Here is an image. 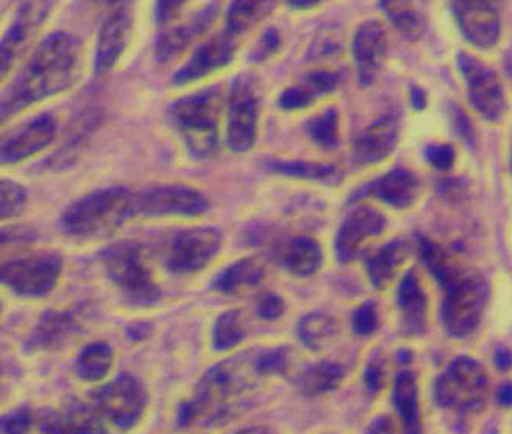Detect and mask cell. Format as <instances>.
Here are the masks:
<instances>
[{
	"instance_id": "1",
	"label": "cell",
	"mask_w": 512,
	"mask_h": 434,
	"mask_svg": "<svg viewBox=\"0 0 512 434\" xmlns=\"http://www.w3.org/2000/svg\"><path fill=\"white\" fill-rule=\"evenodd\" d=\"M82 68L83 48L77 37L63 30L49 33L33 49L2 95V123L41 101L71 90L80 79Z\"/></svg>"
},
{
	"instance_id": "2",
	"label": "cell",
	"mask_w": 512,
	"mask_h": 434,
	"mask_svg": "<svg viewBox=\"0 0 512 434\" xmlns=\"http://www.w3.org/2000/svg\"><path fill=\"white\" fill-rule=\"evenodd\" d=\"M257 372L256 361L234 358L212 367L199 383L190 402L177 413L182 428L207 427L223 422L235 411V403L253 387Z\"/></svg>"
},
{
	"instance_id": "3",
	"label": "cell",
	"mask_w": 512,
	"mask_h": 434,
	"mask_svg": "<svg viewBox=\"0 0 512 434\" xmlns=\"http://www.w3.org/2000/svg\"><path fill=\"white\" fill-rule=\"evenodd\" d=\"M135 218V190L123 185L94 190L62 215L63 231L77 239H101Z\"/></svg>"
},
{
	"instance_id": "4",
	"label": "cell",
	"mask_w": 512,
	"mask_h": 434,
	"mask_svg": "<svg viewBox=\"0 0 512 434\" xmlns=\"http://www.w3.org/2000/svg\"><path fill=\"white\" fill-rule=\"evenodd\" d=\"M223 107L224 96L220 87L196 91L171 105V123L196 159H212L220 151Z\"/></svg>"
},
{
	"instance_id": "5",
	"label": "cell",
	"mask_w": 512,
	"mask_h": 434,
	"mask_svg": "<svg viewBox=\"0 0 512 434\" xmlns=\"http://www.w3.org/2000/svg\"><path fill=\"white\" fill-rule=\"evenodd\" d=\"M102 264L124 297L137 306H152L160 298V289L146 264L143 248L137 243L119 242L102 253Z\"/></svg>"
},
{
	"instance_id": "6",
	"label": "cell",
	"mask_w": 512,
	"mask_h": 434,
	"mask_svg": "<svg viewBox=\"0 0 512 434\" xmlns=\"http://www.w3.org/2000/svg\"><path fill=\"white\" fill-rule=\"evenodd\" d=\"M489 392L486 370L472 358H458L436 381L437 403L461 413H475L483 408Z\"/></svg>"
},
{
	"instance_id": "7",
	"label": "cell",
	"mask_w": 512,
	"mask_h": 434,
	"mask_svg": "<svg viewBox=\"0 0 512 434\" xmlns=\"http://www.w3.org/2000/svg\"><path fill=\"white\" fill-rule=\"evenodd\" d=\"M260 95L256 80L238 76L228 96L226 142L235 154H245L256 145L259 134Z\"/></svg>"
},
{
	"instance_id": "8",
	"label": "cell",
	"mask_w": 512,
	"mask_h": 434,
	"mask_svg": "<svg viewBox=\"0 0 512 434\" xmlns=\"http://www.w3.org/2000/svg\"><path fill=\"white\" fill-rule=\"evenodd\" d=\"M486 303V287L478 276H456L445 287L442 320L450 336L467 337L476 330Z\"/></svg>"
},
{
	"instance_id": "9",
	"label": "cell",
	"mask_w": 512,
	"mask_h": 434,
	"mask_svg": "<svg viewBox=\"0 0 512 434\" xmlns=\"http://www.w3.org/2000/svg\"><path fill=\"white\" fill-rule=\"evenodd\" d=\"M458 68L475 112L489 123L502 121L508 112V99L502 80L494 69L467 52H459Z\"/></svg>"
},
{
	"instance_id": "10",
	"label": "cell",
	"mask_w": 512,
	"mask_h": 434,
	"mask_svg": "<svg viewBox=\"0 0 512 434\" xmlns=\"http://www.w3.org/2000/svg\"><path fill=\"white\" fill-rule=\"evenodd\" d=\"M209 203L198 190L182 184H157L135 190V217H198Z\"/></svg>"
},
{
	"instance_id": "11",
	"label": "cell",
	"mask_w": 512,
	"mask_h": 434,
	"mask_svg": "<svg viewBox=\"0 0 512 434\" xmlns=\"http://www.w3.org/2000/svg\"><path fill=\"white\" fill-rule=\"evenodd\" d=\"M62 272V259L54 253L33 256L8 262L2 268V281L22 297H43L51 292Z\"/></svg>"
},
{
	"instance_id": "12",
	"label": "cell",
	"mask_w": 512,
	"mask_h": 434,
	"mask_svg": "<svg viewBox=\"0 0 512 434\" xmlns=\"http://www.w3.org/2000/svg\"><path fill=\"white\" fill-rule=\"evenodd\" d=\"M462 37L478 49H492L502 37V15L495 0H451Z\"/></svg>"
},
{
	"instance_id": "13",
	"label": "cell",
	"mask_w": 512,
	"mask_h": 434,
	"mask_svg": "<svg viewBox=\"0 0 512 434\" xmlns=\"http://www.w3.org/2000/svg\"><path fill=\"white\" fill-rule=\"evenodd\" d=\"M221 246L220 231L213 228H193L182 231L170 243L166 264L179 275L195 273L207 267Z\"/></svg>"
},
{
	"instance_id": "14",
	"label": "cell",
	"mask_w": 512,
	"mask_h": 434,
	"mask_svg": "<svg viewBox=\"0 0 512 434\" xmlns=\"http://www.w3.org/2000/svg\"><path fill=\"white\" fill-rule=\"evenodd\" d=\"M101 413L121 430H129L137 424L145 411L146 394L140 381L129 375H121L102 387L96 394Z\"/></svg>"
},
{
	"instance_id": "15",
	"label": "cell",
	"mask_w": 512,
	"mask_h": 434,
	"mask_svg": "<svg viewBox=\"0 0 512 434\" xmlns=\"http://www.w3.org/2000/svg\"><path fill=\"white\" fill-rule=\"evenodd\" d=\"M47 15H49L47 0H29L19 8L15 22L11 24L2 40V55H0L2 79L8 77L16 63L26 55L27 49L40 32Z\"/></svg>"
},
{
	"instance_id": "16",
	"label": "cell",
	"mask_w": 512,
	"mask_h": 434,
	"mask_svg": "<svg viewBox=\"0 0 512 434\" xmlns=\"http://www.w3.org/2000/svg\"><path fill=\"white\" fill-rule=\"evenodd\" d=\"M58 123L55 116L44 115L33 118L29 123L11 132L2 142V163L15 165L38 156L55 142Z\"/></svg>"
},
{
	"instance_id": "17",
	"label": "cell",
	"mask_w": 512,
	"mask_h": 434,
	"mask_svg": "<svg viewBox=\"0 0 512 434\" xmlns=\"http://www.w3.org/2000/svg\"><path fill=\"white\" fill-rule=\"evenodd\" d=\"M238 40L223 32L199 46L198 51L174 74L176 85H190L206 79L231 65L237 54Z\"/></svg>"
},
{
	"instance_id": "18",
	"label": "cell",
	"mask_w": 512,
	"mask_h": 434,
	"mask_svg": "<svg viewBox=\"0 0 512 434\" xmlns=\"http://www.w3.org/2000/svg\"><path fill=\"white\" fill-rule=\"evenodd\" d=\"M389 40L383 22L370 19L359 26L353 40V57L357 77L364 87H370L378 80L386 62Z\"/></svg>"
},
{
	"instance_id": "19",
	"label": "cell",
	"mask_w": 512,
	"mask_h": 434,
	"mask_svg": "<svg viewBox=\"0 0 512 434\" xmlns=\"http://www.w3.org/2000/svg\"><path fill=\"white\" fill-rule=\"evenodd\" d=\"M220 5L218 2H212L206 8L198 11L193 18L187 19L179 26L170 27L160 35L156 43V60L162 65L174 62L182 57L188 49L192 48L196 41L201 40L213 22L217 19Z\"/></svg>"
},
{
	"instance_id": "20",
	"label": "cell",
	"mask_w": 512,
	"mask_h": 434,
	"mask_svg": "<svg viewBox=\"0 0 512 434\" xmlns=\"http://www.w3.org/2000/svg\"><path fill=\"white\" fill-rule=\"evenodd\" d=\"M132 32H134V15L127 7L118 8L115 13L105 19L99 32L96 55H94V71L98 76H105L115 69L129 46Z\"/></svg>"
},
{
	"instance_id": "21",
	"label": "cell",
	"mask_w": 512,
	"mask_h": 434,
	"mask_svg": "<svg viewBox=\"0 0 512 434\" xmlns=\"http://www.w3.org/2000/svg\"><path fill=\"white\" fill-rule=\"evenodd\" d=\"M400 116L395 112L381 116L354 142L353 154L362 167H372L394 154L400 140Z\"/></svg>"
},
{
	"instance_id": "22",
	"label": "cell",
	"mask_w": 512,
	"mask_h": 434,
	"mask_svg": "<svg viewBox=\"0 0 512 434\" xmlns=\"http://www.w3.org/2000/svg\"><path fill=\"white\" fill-rule=\"evenodd\" d=\"M386 229V218L372 207H357L342 226L336 239V251L342 262H353L364 250L365 243L381 236Z\"/></svg>"
},
{
	"instance_id": "23",
	"label": "cell",
	"mask_w": 512,
	"mask_h": 434,
	"mask_svg": "<svg viewBox=\"0 0 512 434\" xmlns=\"http://www.w3.org/2000/svg\"><path fill=\"white\" fill-rule=\"evenodd\" d=\"M88 320L90 311L83 306L46 312L30 337L29 347L33 350H54L62 347L83 330Z\"/></svg>"
},
{
	"instance_id": "24",
	"label": "cell",
	"mask_w": 512,
	"mask_h": 434,
	"mask_svg": "<svg viewBox=\"0 0 512 434\" xmlns=\"http://www.w3.org/2000/svg\"><path fill=\"white\" fill-rule=\"evenodd\" d=\"M420 192H422V185L412 171L395 168L390 173L384 174L383 178L362 189L354 198L365 195L375 196L387 206L404 210L414 206Z\"/></svg>"
},
{
	"instance_id": "25",
	"label": "cell",
	"mask_w": 512,
	"mask_h": 434,
	"mask_svg": "<svg viewBox=\"0 0 512 434\" xmlns=\"http://www.w3.org/2000/svg\"><path fill=\"white\" fill-rule=\"evenodd\" d=\"M339 84V74L332 73L328 69H318L314 73L306 74L298 84L282 91V95L279 96V105L281 109L289 112L307 109L315 104L317 99L334 93Z\"/></svg>"
},
{
	"instance_id": "26",
	"label": "cell",
	"mask_w": 512,
	"mask_h": 434,
	"mask_svg": "<svg viewBox=\"0 0 512 434\" xmlns=\"http://www.w3.org/2000/svg\"><path fill=\"white\" fill-rule=\"evenodd\" d=\"M398 308L403 315L404 330L408 334L420 336L426 328L428 320V300L425 290L420 286L419 276L412 270L406 273L398 287Z\"/></svg>"
},
{
	"instance_id": "27",
	"label": "cell",
	"mask_w": 512,
	"mask_h": 434,
	"mask_svg": "<svg viewBox=\"0 0 512 434\" xmlns=\"http://www.w3.org/2000/svg\"><path fill=\"white\" fill-rule=\"evenodd\" d=\"M278 257L282 267L303 278L317 273L323 261L320 246L309 237H298L285 243L279 250Z\"/></svg>"
},
{
	"instance_id": "28",
	"label": "cell",
	"mask_w": 512,
	"mask_h": 434,
	"mask_svg": "<svg viewBox=\"0 0 512 434\" xmlns=\"http://www.w3.org/2000/svg\"><path fill=\"white\" fill-rule=\"evenodd\" d=\"M408 254L409 245L401 239L387 243L383 250L373 254L367 261L368 278L373 287L386 289L394 281L398 268L404 264Z\"/></svg>"
},
{
	"instance_id": "29",
	"label": "cell",
	"mask_w": 512,
	"mask_h": 434,
	"mask_svg": "<svg viewBox=\"0 0 512 434\" xmlns=\"http://www.w3.org/2000/svg\"><path fill=\"white\" fill-rule=\"evenodd\" d=\"M276 0H234L226 16V29L231 37L240 38L259 26L275 8Z\"/></svg>"
},
{
	"instance_id": "30",
	"label": "cell",
	"mask_w": 512,
	"mask_h": 434,
	"mask_svg": "<svg viewBox=\"0 0 512 434\" xmlns=\"http://www.w3.org/2000/svg\"><path fill=\"white\" fill-rule=\"evenodd\" d=\"M394 405L403 422L404 434H422L419 389L414 373H398L394 386Z\"/></svg>"
},
{
	"instance_id": "31",
	"label": "cell",
	"mask_w": 512,
	"mask_h": 434,
	"mask_svg": "<svg viewBox=\"0 0 512 434\" xmlns=\"http://www.w3.org/2000/svg\"><path fill=\"white\" fill-rule=\"evenodd\" d=\"M389 21L406 40L419 41L425 33V15L417 0H381Z\"/></svg>"
},
{
	"instance_id": "32",
	"label": "cell",
	"mask_w": 512,
	"mask_h": 434,
	"mask_svg": "<svg viewBox=\"0 0 512 434\" xmlns=\"http://www.w3.org/2000/svg\"><path fill=\"white\" fill-rule=\"evenodd\" d=\"M264 278V265L256 259H243L229 267L228 270H224L215 281V287L221 293L235 295V293L256 289L264 281Z\"/></svg>"
},
{
	"instance_id": "33",
	"label": "cell",
	"mask_w": 512,
	"mask_h": 434,
	"mask_svg": "<svg viewBox=\"0 0 512 434\" xmlns=\"http://www.w3.org/2000/svg\"><path fill=\"white\" fill-rule=\"evenodd\" d=\"M345 378V370L334 362H318L309 367L298 380L301 392L306 395H320L336 389Z\"/></svg>"
},
{
	"instance_id": "34",
	"label": "cell",
	"mask_w": 512,
	"mask_h": 434,
	"mask_svg": "<svg viewBox=\"0 0 512 434\" xmlns=\"http://www.w3.org/2000/svg\"><path fill=\"white\" fill-rule=\"evenodd\" d=\"M267 168L273 173L287 178L304 179V181H328L336 168L328 163L306 162V160H268Z\"/></svg>"
},
{
	"instance_id": "35",
	"label": "cell",
	"mask_w": 512,
	"mask_h": 434,
	"mask_svg": "<svg viewBox=\"0 0 512 434\" xmlns=\"http://www.w3.org/2000/svg\"><path fill=\"white\" fill-rule=\"evenodd\" d=\"M419 245L420 254H422L426 268L433 273L434 278L439 281L440 286L444 287V289L456 276L461 275V270L450 261L448 254L437 243H434L433 240L420 237Z\"/></svg>"
},
{
	"instance_id": "36",
	"label": "cell",
	"mask_w": 512,
	"mask_h": 434,
	"mask_svg": "<svg viewBox=\"0 0 512 434\" xmlns=\"http://www.w3.org/2000/svg\"><path fill=\"white\" fill-rule=\"evenodd\" d=\"M112 366V348L105 344H93L80 353L77 373L83 380L99 381L110 372Z\"/></svg>"
},
{
	"instance_id": "37",
	"label": "cell",
	"mask_w": 512,
	"mask_h": 434,
	"mask_svg": "<svg viewBox=\"0 0 512 434\" xmlns=\"http://www.w3.org/2000/svg\"><path fill=\"white\" fill-rule=\"evenodd\" d=\"M336 331V322L325 314L307 315L298 328L303 344L315 351L326 347L336 336Z\"/></svg>"
},
{
	"instance_id": "38",
	"label": "cell",
	"mask_w": 512,
	"mask_h": 434,
	"mask_svg": "<svg viewBox=\"0 0 512 434\" xmlns=\"http://www.w3.org/2000/svg\"><path fill=\"white\" fill-rule=\"evenodd\" d=\"M307 135L315 145L323 149H334L340 142V120L337 110L329 109L307 123Z\"/></svg>"
},
{
	"instance_id": "39",
	"label": "cell",
	"mask_w": 512,
	"mask_h": 434,
	"mask_svg": "<svg viewBox=\"0 0 512 434\" xmlns=\"http://www.w3.org/2000/svg\"><path fill=\"white\" fill-rule=\"evenodd\" d=\"M63 416L76 434H107L99 414L80 400H69Z\"/></svg>"
},
{
	"instance_id": "40",
	"label": "cell",
	"mask_w": 512,
	"mask_h": 434,
	"mask_svg": "<svg viewBox=\"0 0 512 434\" xmlns=\"http://www.w3.org/2000/svg\"><path fill=\"white\" fill-rule=\"evenodd\" d=\"M245 339V322L240 312L232 311L221 315L213 328V345L217 350H229Z\"/></svg>"
},
{
	"instance_id": "41",
	"label": "cell",
	"mask_w": 512,
	"mask_h": 434,
	"mask_svg": "<svg viewBox=\"0 0 512 434\" xmlns=\"http://www.w3.org/2000/svg\"><path fill=\"white\" fill-rule=\"evenodd\" d=\"M27 193L18 182L2 181V220L16 217L26 206Z\"/></svg>"
},
{
	"instance_id": "42",
	"label": "cell",
	"mask_w": 512,
	"mask_h": 434,
	"mask_svg": "<svg viewBox=\"0 0 512 434\" xmlns=\"http://www.w3.org/2000/svg\"><path fill=\"white\" fill-rule=\"evenodd\" d=\"M290 351L289 348H276V350L267 351L264 355L256 359V367L259 375H284L290 369Z\"/></svg>"
},
{
	"instance_id": "43",
	"label": "cell",
	"mask_w": 512,
	"mask_h": 434,
	"mask_svg": "<svg viewBox=\"0 0 512 434\" xmlns=\"http://www.w3.org/2000/svg\"><path fill=\"white\" fill-rule=\"evenodd\" d=\"M425 159L436 170H450L455 165L456 152L450 145H430L425 149Z\"/></svg>"
},
{
	"instance_id": "44",
	"label": "cell",
	"mask_w": 512,
	"mask_h": 434,
	"mask_svg": "<svg viewBox=\"0 0 512 434\" xmlns=\"http://www.w3.org/2000/svg\"><path fill=\"white\" fill-rule=\"evenodd\" d=\"M281 44V35H279L278 30H265L264 35H262L259 43H257L256 49H254V62H265V60H268V58L278 54L279 49H281Z\"/></svg>"
},
{
	"instance_id": "45",
	"label": "cell",
	"mask_w": 512,
	"mask_h": 434,
	"mask_svg": "<svg viewBox=\"0 0 512 434\" xmlns=\"http://www.w3.org/2000/svg\"><path fill=\"white\" fill-rule=\"evenodd\" d=\"M354 331L361 336H370L378 328V314L372 303L364 304L357 309L353 319Z\"/></svg>"
},
{
	"instance_id": "46",
	"label": "cell",
	"mask_w": 512,
	"mask_h": 434,
	"mask_svg": "<svg viewBox=\"0 0 512 434\" xmlns=\"http://www.w3.org/2000/svg\"><path fill=\"white\" fill-rule=\"evenodd\" d=\"M190 4V0H157L156 19L159 24L166 26L179 18L182 10Z\"/></svg>"
},
{
	"instance_id": "47",
	"label": "cell",
	"mask_w": 512,
	"mask_h": 434,
	"mask_svg": "<svg viewBox=\"0 0 512 434\" xmlns=\"http://www.w3.org/2000/svg\"><path fill=\"white\" fill-rule=\"evenodd\" d=\"M30 428H32V416L27 409H19L11 413L2 422L4 434H29Z\"/></svg>"
},
{
	"instance_id": "48",
	"label": "cell",
	"mask_w": 512,
	"mask_h": 434,
	"mask_svg": "<svg viewBox=\"0 0 512 434\" xmlns=\"http://www.w3.org/2000/svg\"><path fill=\"white\" fill-rule=\"evenodd\" d=\"M41 433L43 434H76L69 427L63 413H47L41 420Z\"/></svg>"
},
{
	"instance_id": "49",
	"label": "cell",
	"mask_w": 512,
	"mask_h": 434,
	"mask_svg": "<svg viewBox=\"0 0 512 434\" xmlns=\"http://www.w3.org/2000/svg\"><path fill=\"white\" fill-rule=\"evenodd\" d=\"M284 301L278 295H267L259 303V315L265 320L279 319L284 314Z\"/></svg>"
},
{
	"instance_id": "50",
	"label": "cell",
	"mask_w": 512,
	"mask_h": 434,
	"mask_svg": "<svg viewBox=\"0 0 512 434\" xmlns=\"http://www.w3.org/2000/svg\"><path fill=\"white\" fill-rule=\"evenodd\" d=\"M384 381H386V375H384V369L378 362H372L368 366L367 373H365V384H367L368 391L372 394L381 391L384 387Z\"/></svg>"
},
{
	"instance_id": "51",
	"label": "cell",
	"mask_w": 512,
	"mask_h": 434,
	"mask_svg": "<svg viewBox=\"0 0 512 434\" xmlns=\"http://www.w3.org/2000/svg\"><path fill=\"white\" fill-rule=\"evenodd\" d=\"M368 434H398L397 425L389 416H381L373 420L368 428Z\"/></svg>"
},
{
	"instance_id": "52",
	"label": "cell",
	"mask_w": 512,
	"mask_h": 434,
	"mask_svg": "<svg viewBox=\"0 0 512 434\" xmlns=\"http://www.w3.org/2000/svg\"><path fill=\"white\" fill-rule=\"evenodd\" d=\"M455 124L456 129H458L459 134L464 137L466 142H472V127H470L469 120H467L466 116L462 115V112H455Z\"/></svg>"
},
{
	"instance_id": "53",
	"label": "cell",
	"mask_w": 512,
	"mask_h": 434,
	"mask_svg": "<svg viewBox=\"0 0 512 434\" xmlns=\"http://www.w3.org/2000/svg\"><path fill=\"white\" fill-rule=\"evenodd\" d=\"M495 364L498 369L508 370L512 367V351L506 348H500L495 355Z\"/></svg>"
},
{
	"instance_id": "54",
	"label": "cell",
	"mask_w": 512,
	"mask_h": 434,
	"mask_svg": "<svg viewBox=\"0 0 512 434\" xmlns=\"http://www.w3.org/2000/svg\"><path fill=\"white\" fill-rule=\"evenodd\" d=\"M498 403L505 406V408H511L512 406V383H506L505 386L500 387L498 392Z\"/></svg>"
},
{
	"instance_id": "55",
	"label": "cell",
	"mask_w": 512,
	"mask_h": 434,
	"mask_svg": "<svg viewBox=\"0 0 512 434\" xmlns=\"http://www.w3.org/2000/svg\"><path fill=\"white\" fill-rule=\"evenodd\" d=\"M323 0H287V4L293 10H311V8L318 7Z\"/></svg>"
},
{
	"instance_id": "56",
	"label": "cell",
	"mask_w": 512,
	"mask_h": 434,
	"mask_svg": "<svg viewBox=\"0 0 512 434\" xmlns=\"http://www.w3.org/2000/svg\"><path fill=\"white\" fill-rule=\"evenodd\" d=\"M411 101H412V105H414L415 109H417V110L425 109L426 96H425V93H423L422 88H419V87L411 88Z\"/></svg>"
},
{
	"instance_id": "57",
	"label": "cell",
	"mask_w": 512,
	"mask_h": 434,
	"mask_svg": "<svg viewBox=\"0 0 512 434\" xmlns=\"http://www.w3.org/2000/svg\"><path fill=\"white\" fill-rule=\"evenodd\" d=\"M506 71H508L509 79L512 82V52H509L508 57H506Z\"/></svg>"
},
{
	"instance_id": "58",
	"label": "cell",
	"mask_w": 512,
	"mask_h": 434,
	"mask_svg": "<svg viewBox=\"0 0 512 434\" xmlns=\"http://www.w3.org/2000/svg\"><path fill=\"white\" fill-rule=\"evenodd\" d=\"M102 4H118V2H123V0H99Z\"/></svg>"
},
{
	"instance_id": "59",
	"label": "cell",
	"mask_w": 512,
	"mask_h": 434,
	"mask_svg": "<svg viewBox=\"0 0 512 434\" xmlns=\"http://www.w3.org/2000/svg\"><path fill=\"white\" fill-rule=\"evenodd\" d=\"M237 434H264V433H260V431H257V430H245V431H240V433H237Z\"/></svg>"
},
{
	"instance_id": "60",
	"label": "cell",
	"mask_w": 512,
	"mask_h": 434,
	"mask_svg": "<svg viewBox=\"0 0 512 434\" xmlns=\"http://www.w3.org/2000/svg\"><path fill=\"white\" fill-rule=\"evenodd\" d=\"M495 2H500V0H495Z\"/></svg>"
}]
</instances>
